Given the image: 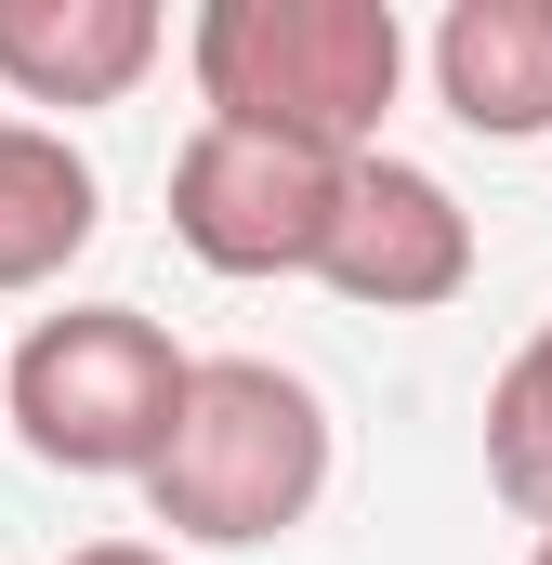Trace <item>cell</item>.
Instances as JSON below:
<instances>
[{
    "mask_svg": "<svg viewBox=\"0 0 552 565\" xmlns=\"http://www.w3.org/2000/svg\"><path fill=\"white\" fill-rule=\"evenodd\" d=\"M198 106L224 132H276L316 158H382L395 79H408V26L395 0H211L184 26Z\"/></svg>",
    "mask_w": 552,
    "mask_h": 565,
    "instance_id": "6da1fadb",
    "label": "cell"
},
{
    "mask_svg": "<svg viewBox=\"0 0 552 565\" xmlns=\"http://www.w3.org/2000/svg\"><path fill=\"white\" fill-rule=\"evenodd\" d=\"M329 500V408L276 355H198V395L145 473V513L198 553H264Z\"/></svg>",
    "mask_w": 552,
    "mask_h": 565,
    "instance_id": "7a4b0ae2",
    "label": "cell"
},
{
    "mask_svg": "<svg viewBox=\"0 0 552 565\" xmlns=\"http://www.w3.org/2000/svg\"><path fill=\"white\" fill-rule=\"evenodd\" d=\"M184 395H198V355L132 302H66L0 369V408H13L40 473H132L145 487L171 422H184Z\"/></svg>",
    "mask_w": 552,
    "mask_h": 565,
    "instance_id": "3957f363",
    "label": "cell"
},
{
    "mask_svg": "<svg viewBox=\"0 0 552 565\" xmlns=\"http://www.w3.org/2000/svg\"><path fill=\"white\" fill-rule=\"evenodd\" d=\"M342 184H355V158L198 119L184 158H171V237L211 277H316L329 237H342Z\"/></svg>",
    "mask_w": 552,
    "mask_h": 565,
    "instance_id": "277c9868",
    "label": "cell"
},
{
    "mask_svg": "<svg viewBox=\"0 0 552 565\" xmlns=\"http://www.w3.org/2000/svg\"><path fill=\"white\" fill-rule=\"evenodd\" d=\"M316 277L342 289V302H369V316H434V302L474 289V211H460L421 158H355L342 237H329Z\"/></svg>",
    "mask_w": 552,
    "mask_h": 565,
    "instance_id": "5b68a950",
    "label": "cell"
},
{
    "mask_svg": "<svg viewBox=\"0 0 552 565\" xmlns=\"http://www.w3.org/2000/svg\"><path fill=\"white\" fill-rule=\"evenodd\" d=\"M434 106L487 145L552 132V0H447L434 13Z\"/></svg>",
    "mask_w": 552,
    "mask_h": 565,
    "instance_id": "8992f818",
    "label": "cell"
},
{
    "mask_svg": "<svg viewBox=\"0 0 552 565\" xmlns=\"http://www.w3.org/2000/svg\"><path fill=\"white\" fill-rule=\"evenodd\" d=\"M158 0H0V93L26 106H119L158 66Z\"/></svg>",
    "mask_w": 552,
    "mask_h": 565,
    "instance_id": "52a82bcc",
    "label": "cell"
},
{
    "mask_svg": "<svg viewBox=\"0 0 552 565\" xmlns=\"http://www.w3.org/2000/svg\"><path fill=\"white\" fill-rule=\"evenodd\" d=\"M106 224V184L93 158L53 132V119H0V302L13 289H53Z\"/></svg>",
    "mask_w": 552,
    "mask_h": 565,
    "instance_id": "ba28073f",
    "label": "cell"
},
{
    "mask_svg": "<svg viewBox=\"0 0 552 565\" xmlns=\"http://www.w3.org/2000/svg\"><path fill=\"white\" fill-rule=\"evenodd\" d=\"M487 487L552 540V316L513 342V369L487 382Z\"/></svg>",
    "mask_w": 552,
    "mask_h": 565,
    "instance_id": "9c48e42d",
    "label": "cell"
},
{
    "mask_svg": "<svg viewBox=\"0 0 552 565\" xmlns=\"http://www.w3.org/2000/svg\"><path fill=\"white\" fill-rule=\"evenodd\" d=\"M66 565H171L158 540H93V553H66Z\"/></svg>",
    "mask_w": 552,
    "mask_h": 565,
    "instance_id": "30bf717a",
    "label": "cell"
},
{
    "mask_svg": "<svg viewBox=\"0 0 552 565\" xmlns=\"http://www.w3.org/2000/svg\"><path fill=\"white\" fill-rule=\"evenodd\" d=\"M540 565H552V540H540Z\"/></svg>",
    "mask_w": 552,
    "mask_h": 565,
    "instance_id": "8fae6325",
    "label": "cell"
}]
</instances>
